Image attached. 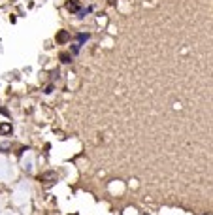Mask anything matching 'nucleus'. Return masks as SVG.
<instances>
[{
    "label": "nucleus",
    "mask_w": 213,
    "mask_h": 215,
    "mask_svg": "<svg viewBox=\"0 0 213 215\" xmlns=\"http://www.w3.org/2000/svg\"><path fill=\"white\" fill-rule=\"evenodd\" d=\"M57 177H59V176H57V172H46V174H42V176H40V181H42L43 185H47V187H49V185H53L55 181H57Z\"/></svg>",
    "instance_id": "1"
},
{
    "label": "nucleus",
    "mask_w": 213,
    "mask_h": 215,
    "mask_svg": "<svg viewBox=\"0 0 213 215\" xmlns=\"http://www.w3.org/2000/svg\"><path fill=\"white\" fill-rule=\"evenodd\" d=\"M66 9H68L70 13H79V9H81L79 0H68V2H66Z\"/></svg>",
    "instance_id": "2"
},
{
    "label": "nucleus",
    "mask_w": 213,
    "mask_h": 215,
    "mask_svg": "<svg viewBox=\"0 0 213 215\" xmlns=\"http://www.w3.org/2000/svg\"><path fill=\"white\" fill-rule=\"evenodd\" d=\"M68 40H70V34L66 32V30H61V32L57 34V42H59V43H66Z\"/></svg>",
    "instance_id": "3"
},
{
    "label": "nucleus",
    "mask_w": 213,
    "mask_h": 215,
    "mask_svg": "<svg viewBox=\"0 0 213 215\" xmlns=\"http://www.w3.org/2000/svg\"><path fill=\"white\" fill-rule=\"evenodd\" d=\"M0 134H12V124H9V123H2V124H0Z\"/></svg>",
    "instance_id": "4"
},
{
    "label": "nucleus",
    "mask_w": 213,
    "mask_h": 215,
    "mask_svg": "<svg viewBox=\"0 0 213 215\" xmlns=\"http://www.w3.org/2000/svg\"><path fill=\"white\" fill-rule=\"evenodd\" d=\"M61 61H62L64 64H68V62H72V57H70L68 53H61Z\"/></svg>",
    "instance_id": "5"
},
{
    "label": "nucleus",
    "mask_w": 213,
    "mask_h": 215,
    "mask_svg": "<svg viewBox=\"0 0 213 215\" xmlns=\"http://www.w3.org/2000/svg\"><path fill=\"white\" fill-rule=\"evenodd\" d=\"M85 40H89V34H77V42H79L77 45H81Z\"/></svg>",
    "instance_id": "6"
},
{
    "label": "nucleus",
    "mask_w": 213,
    "mask_h": 215,
    "mask_svg": "<svg viewBox=\"0 0 213 215\" xmlns=\"http://www.w3.org/2000/svg\"><path fill=\"white\" fill-rule=\"evenodd\" d=\"M51 91H53V85H47V87H46V93L49 95V93H51Z\"/></svg>",
    "instance_id": "7"
},
{
    "label": "nucleus",
    "mask_w": 213,
    "mask_h": 215,
    "mask_svg": "<svg viewBox=\"0 0 213 215\" xmlns=\"http://www.w3.org/2000/svg\"><path fill=\"white\" fill-rule=\"evenodd\" d=\"M74 215H77V213H74Z\"/></svg>",
    "instance_id": "8"
}]
</instances>
